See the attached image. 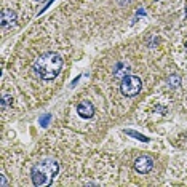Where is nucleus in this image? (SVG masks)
Listing matches in <instances>:
<instances>
[{
  "mask_svg": "<svg viewBox=\"0 0 187 187\" xmlns=\"http://www.w3.org/2000/svg\"><path fill=\"white\" fill-rule=\"evenodd\" d=\"M125 133H126V134H130V136H134L136 139L143 141V143H149V138H146V136H143V134H139V133L133 131V130H126V131H125Z\"/></svg>",
  "mask_w": 187,
  "mask_h": 187,
  "instance_id": "8",
  "label": "nucleus"
},
{
  "mask_svg": "<svg viewBox=\"0 0 187 187\" xmlns=\"http://www.w3.org/2000/svg\"><path fill=\"white\" fill-rule=\"evenodd\" d=\"M11 99H13L11 96H8V94H3V98H2V110H5V109H7V106H10L11 103H13Z\"/></svg>",
  "mask_w": 187,
  "mask_h": 187,
  "instance_id": "9",
  "label": "nucleus"
},
{
  "mask_svg": "<svg viewBox=\"0 0 187 187\" xmlns=\"http://www.w3.org/2000/svg\"><path fill=\"white\" fill-rule=\"evenodd\" d=\"M62 69V56L59 53L48 51L42 54L40 58L34 62V71L42 80H53L58 77V74Z\"/></svg>",
  "mask_w": 187,
  "mask_h": 187,
  "instance_id": "1",
  "label": "nucleus"
},
{
  "mask_svg": "<svg viewBox=\"0 0 187 187\" xmlns=\"http://www.w3.org/2000/svg\"><path fill=\"white\" fill-rule=\"evenodd\" d=\"M59 171V165L56 162H40L37 165H34L31 176H32V182L37 187H43V185H50L53 182V178L58 174Z\"/></svg>",
  "mask_w": 187,
  "mask_h": 187,
  "instance_id": "2",
  "label": "nucleus"
},
{
  "mask_svg": "<svg viewBox=\"0 0 187 187\" xmlns=\"http://www.w3.org/2000/svg\"><path fill=\"white\" fill-rule=\"evenodd\" d=\"M117 2L120 3V5H125V3H130V2H131V0H117Z\"/></svg>",
  "mask_w": 187,
  "mask_h": 187,
  "instance_id": "12",
  "label": "nucleus"
},
{
  "mask_svg": "<svg viewBox=\"0 0 187 187\" xmlns=\"http://www.w3.org/2000/svg\"><path fill=\"white\" fill-rule=\"evenodd\" d=\"M13 22H16V15L15 11L11 10H3L2 11V18H0V24H2V27H7L10 24H13Z\"/></svg>",
  "mask_w": 187,
  "mask_h": 187,
  "instance_id": "6",
  "label": "nucleus"
},
{
  "mask_svg": "<svg viewBox=\"0 0 187 187\" xmlns=\"http://www.w3.org/2000/svg\"><path fill=\"white\" fill-rule=\"evenodd\" d=\"M185 15H187V7H185Z\"/></svg>",
  "mask_w": 187,
  "mask_h": 187,
  "instance_id": "14",
  "label": "nucleus"
},
{
  "mask_svg": "<svg viewBox=\"0 0 187 187\" xmlns=\"http://www.w3.org/2000/svg\"><path fill=\"white\" fill-rule=\"evenodd\" d=\"M37 2H45V0H37Z\"/></svg>",
  "mask_w": 187,
  "mask_h": 187,
  "instance_id": "13",
  "label": "nucleus"
},
{
  "mask_svg": "<svg viewBox=\"0 0 187 187\" xmlns=\"http://www.w3.org/2000/svg\"><path fill=\"white\" fill-rule=\"evenodd\" d=\"M152 166H154V160L149 157V155H141L134 160V169L141 174H146L149 173Z\"/></svg>",
  "mask_w": 187,
  "mask_h": 187,
  "instance_id": "4",
  "label": "nucleus"
},
{
  "mask_svg": "<svg viewBox=\"0 0 187 187\" xmlns=\"http://www.w3.org/2000/svg\"><path fill=\"white\" fill-rule=\"evenodd\" d=\"M8 182H7V179H5V174H0V185L2 187H5Z\"/></svg>",
  "mask_w": 187,
  "mask_h": 187,
  "instance_id": "11",
  "label": "nucleus"
},
{
  "mask_svg": "<svg viewBox=\"0 0 187 187\" xmlns=\"http://www.w3.org/2000/svg\"><path fill=\"white\" fill-rule=\"evenodd\" d=\"M77 112H78V115L83 117V118H91L94 114V107L90 101H82V103L77 106Z\"/></svg>",
  "mask_w": 187,
  "mask_h": 187,
  "instance_id": "5",
  "label": "nucleus"
},
{
  "mask_svg": "<svg viewBox=\"0 0 187 187\" xmlns=\"http://www.w3.org/2000/svg\"><path fill=\"white\" fill-rule=\"evenodd\" d=\"M185 47H187V45H185Z\"/></svg>",
  "mask_w": 187,
  "mask_h": 187,
  "instance_id": "15",
  "label": "nucleus"
},
{
  "mask_svg": "<svg viewBox=\"0 0 187 187\" xmlns=\"http://www.w3.org/2000/svg\"><path fill=\"white\" fill-rule=\"evenodd\" d=\"M141 88H143V83H141L139 77L136 75H125L123 80H122V85H120V90L125 96H128V98H133L136 96Z\"/></svg>",
  "mask_w": 187,
  "mask_h": 187,
  "instance_id": "3",
  "label": "nucleus"
},
{
  "mask_svg": "<svg viewBox=\"0 0 187 187\" xmlns=\"http://www.w3.org/2000/svg\"><path fill=\"white\" fill-rule=\"evenodd\" d=\"M168 85L171 88H178L181 85V78L176 75V74H173V75H169V78H168Z\"/></svg>",
  "mask_w": 187,
  "mask_h": 187,
  "instance_id": "7",
  "label": "nucleus"
},
{
  "mask_svg": "<svg viewBox=\"0 0 187 187\" xmlns=\"http://www.w3.org/2000/svg\"><path fill=\"white\" fill-rule=\"evenodd\" d=\"M50 118H51V115H50V114H45V115H42V117H40V120H38V122H40L42 126H48Z\"/></svg>",
  "mask_w": 187,
  "mask_h": 187,
  "instance_id": "10",
  "label": "nucleus"
}]
</instances>
